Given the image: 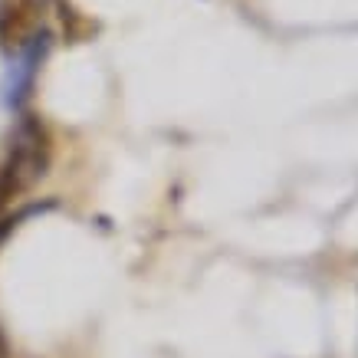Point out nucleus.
Returning <instances> with one entry per match:
<instances>
[{"mask_svg": "<svg viewBox=\"0 0 358 358\" xmlns=\"http://www.w3.org/2000/svg\"><path fill=\"white\" fill-rule=\"evenodd\" d=\"M0 358H10V342L3 336V329H0Z\"/></svg>", "mask_w": 358, "mask_h": 358, "instance_id": "obj_6", "label": "nucleus"}, {"mask_svg": "<svg viewBox=\"0 0 358 358\" xmlns=\"http://www.w3.org/2000/svg\"><path fill=\"white\" fill-rule=\"evenodd\" d=\"M46 210H56V201H40V204H23V207H17V210H7V214L0 217V250H3V243H7L27 220L36 217V214H46Z\"/></svg>", "mask_w": 358, "mask_h": 358, "instance_id": "obj_5", "label": "nucleus"}, {"mask_svg": "<svg viewBox=\"0 0 358 358\" xmlns=\"http://www.w3.org/2000/svg\"><path fill=\"white\" fill-rule=\"evenodd\" d=\"M53 164V138L33 112H20L0 158V217L40 185Z\"/></svg>", "mask_w": 358, "mask_h": 358, "instance_id": "obj_1", "label": "nucleus"}, {"mask_svg": "<svg viewBox=\"0 0 358 358\" xmlns=\"http://www.w3.org/2000/svg\"><path fill=\"white\" fill-rule=\"evenodd\" d=\"M53 3H56V17L63 23L66 43H83V40H89L96 33V23L89 20L83 10H76L69 0H53Z\"/></svg>", "mask_w": 358, "mask_h": 358, "instance_id": "obj_4", "label": "nucleus"}, {"mask_svg": "<svg viewBox=\"0 0 358 358\" xmlns=\"http://www.w3.org/2000/svg\"><path fill=\"white\" fill-rule=\"evenodd\" d=\"M43 30L40 0H0V53L3 56H17Z\"/></svg>", "mask_w": 358, "mask_h": 358, "instance_id": "obj_3", "label": "nucleus"}, {"mask_svg": "<svg viewBox=\"0 0 358 358\" xmlns=\"http://www.w3.org/2000/svg\"><path fill=\"white\" fill-rule=\"evenodd\" d=\"M50 46H53V33L43 30L30 46H23L17 56H10V69L0 83V102L7 112H27V102L33 96V86H36V76L43 69V59L50 56Z\"/></svg>", "mask_w": 358, "mask_h": 358, "instance_id": "obj_2", "label": "nucleus"}]
</instances>
